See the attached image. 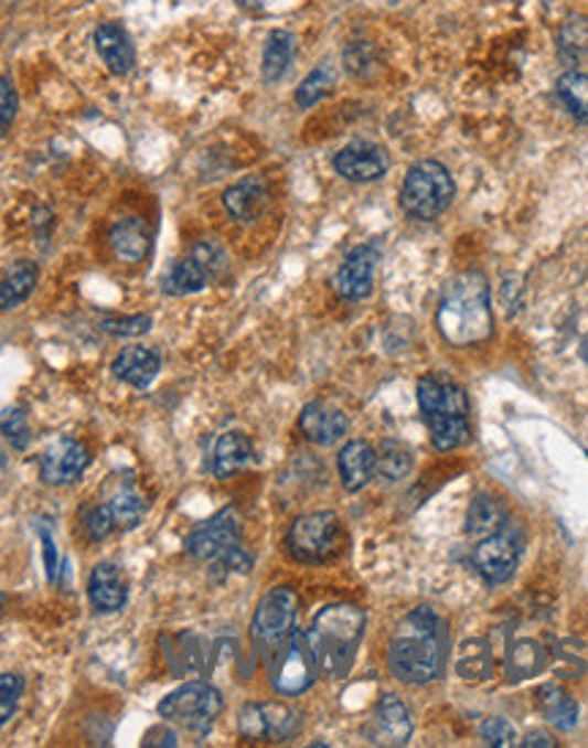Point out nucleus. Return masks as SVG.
Here are the masks:
<instances>
[{"instance_id": "1", "label": "nucleus", "mask_w": 588, "mask_h": 748, "mask_svg": "<svg viewBox=\"0 0 588 748\" xmlns=\"http://www.w3.org/2000/svg\"><path fill=\"white\" fill-rule=\"evenodd\" d=\"M387 664L398 681L423 686L441 675L445 667V631L428 607H417L395 629L387 648Z\"/></svg>"}, {"instance_id": "2", "label": "nucleus", "mask_w": 588, "mask_h": 748, "mask_svg": "<svg viewBox=\"0 0 588 748\" xmlns=\"http://www.w3.org/2000/svg\"><path fill=\"white\" fill-rule=\"evenodd\" d=\"M365 631V612L360 607L338 601L328 605L317 618L311 629L306 631V645L317 664L319 675L343 677L352 670L354 656H357L360 640Z\"/></svg>"}, {"instance_id": "3", "label": "nucleus", "mask_w": 588, "mask_h": 748, "mask_svg": "<svg viewBox=\"0 0 588 748\" xmlns=\"http://www.w3.org/2000/svg\"><path fill=\"white\" fill-rule=\"evenodd\" d=\"M439 330L452 346L482 343L493 330L491 306H488V284L480 273H461L447 286L439 306Z\"/></svg>"}, {"instance_id": "4", "label": "nucleus", "mask_w": 588, "mask_h": 748, "mask_svg": "<svg viewBox=\"0 0 588 748\" xmlns=\"http://www.w3.org/2000/svg\"><path fill=\"white\" fill-rule=\"evenodd\" d=\"M417 400L430 428V438L439 452L458 449L469 438V419H466V393L458 384L445 378H420Z\"/></svg>"}, {"instance_id": "5", "label": "nucleus", "mask_w": 588, "mask_h": 748, "mask_svg": "<svg viewBox=\"0 0 588 748\" xmlns=\"http://www.w3.org/2000/svg\"><path fill=\"white\" fill-rule=\"evenodd\" d=\"M456 196V183L445 163L417 161L406 172L404 189H400V207L406 215L417 221H434L450 207Z\"/></svg>"}, {"instance_id": "6", "label": "nucleus", "mask_w": 588, "mask_h": 748, "mask_svg": "<svg viewBox=\"0 0 588 748\" xmlns=\"http://www.w3.org/2000/svg\"><path fill=\"white\" fill-rule=\"evenodd\" d=\"M224 710V697L211 683L191 681L185 686L174 688L159 703V716L169 724H178L185 733L207 735L215 718Z\"/></svg>"}, {"instance_id": "7", "label": "nucleus", "mask_w": 588, "mask_h": 748, "mask_svg": "<svg viewBox=\"0 0 588 748\" xmlns=\"http://www.w3.org/2000/svg\"><path fill=\"white\" fill-rule=\"evenodd\" d=\"M265 664L267 675H270V686L281 697H297V694L308 692L319 675L317 664H313L311 653H308L306 634H300V631H292L278 645L267 648Z\"/></svg>"}, {"instance_id": "8", "label": "nucleus", "mask_w": 588, "mask_h": 748, "mask_svg": "<svg viewBox=\"0 0 588 748\" xmlns=\"http://www.w3.org/2000/svg\"><path fill=\"white\" fill-rule=\"evenodd\" d=\"M341 545L343 531L335 512L300 514L287 534V551L300 564H324L341 553Z\"/></svg>"}, {"instance_id": "9", "label": "nucleus", "mask_w": 588, "mask_h": 748, "mask_svg": "<svg viewBox=\"0 0 588 748\" xmlns=\"http://www.w3.org/2000/svg\"><path fill=\"white\" fill-rule=\"evenodd\" d=\"M297 607H300V599H297V594L287 586L272 588V591L261 596L252 623L254 642L261 651L278 645L284 637L292 634L297 621Z\"/></svg>"}, {"instance_id": "10", "label": "nucleus", "mask_w": 588, "mask_h": 748, "mask_svg": "<svg viewBox=\"0 0 588 748\" xmlns=\"http://www.w3.org/2000/svg\"><path fill=\"white\" fill-rule=\"evenodd\" d=\"M240 735L248 740H270L287 744L300 729V716L284 703H248L237 716Z\"/></svg>"}, {"instance_id": "11", "label": "nucleus", "mask_w": 588, "mask_h": 748, "mask_svg": "<svg viewBox=\"0 0 588 748\" xmlns=\"http://www.w3.org/2000/svg\"><path fill=\"white\" fill-rule=\"evenodd\" d=\"M90 466V452L85 444L77 438L61 436L44 449L42 460H39V471H42V482L52 484V488H63V484H74Z\"/></svg>"}, {"instance_id": "12", "label": "nucleus", "mask_w": 588, "mask_h": 748, "mask_svg": "<svg viewBox=\"0 0 588 748\" xmlns=\"http://www.w3.org/2000/svg\"><path fill=\"white\" fill-rule=\"evenodd\" d=\"M237 545H240V517H237L232 506L215 514L213 520L200 525L185 539V551L194 555L196 560H218L221 555L235 551Z\"/></svg>"}, {"instance_id": "13", "label": "nucleus", "mask_w": 588, "mask_h": 748, "mask_svg": "<svg viewBox=\"0 0 588 748\" xmlns=\"http://www.w3.org/2000/svg\"><path fill=\"white\" fill-rule=\"evenodd\" d=\"M363 733L374 746H406L411 738L409 708L395 694H384Z\"/></svg>"}, {"instance_id": "14", "label": "nucleus", "mask_w": 588, "mask_h": 748, "mask_svg": "<svg viewBox=\"0 0 588 748\" xmlns=\"http://www.w3.org/2000/svg\"><path fill=\"white\" fill-rule=\"evenodd\" d=\"M517 558H521V547H517V542L512 536L502 534V531L480 539V545L474 547V555H471L474 569L488 583H493V586H502V583L515 575Z\"/></svg>"}, {"instance_id": "15", "label": "nucleus", "mask_w": 588, "mask_h": 748, "mask_svg": "<svg viewBox=\"0 0 588 748\" xmlns=\"http://www.w3.org/2000/svg\"><path fill=\"white\" fill-rule=\"evenodd\" d=\"M378 254L371 245H357L335 273V289L343 300H365L374 291Z\"/></svg>"}, {"instance_id": "16", "label": "nucleus", "mask_w": 588, "mask_h": 748, "mask_svg": "<svg viewBox=\"0 0 588 748\" xmlns=\"http://www.w3.org/2000/svg\"><path fill=\"white\" fill-rule=\"evenodd\" d=\"M335 172L352 183H374L387 172L389 161L378 145L371 142H352L335 156Z\"/></svg>"}, {"instance_id": "17", "label": "nucleus", "mask_w": 588, "mask_h": 748, "mask_svg": "<svg viewBox=\"0 0 588 748\" xmlns=\"http://www.w3.org/2000/svg\"><path fill=\"white\" fill-rule=\"evenodd\" d=\"M93 44H96L98 57L104 66L115 74V77H126L137 66V52H133L131 36L120 22H104L93 33Z\"/></svg>"}, {"instance_id": "18", "label": "nucleus", "mask_w": 588, "mask_h": 748, "mask_svg": "<svg viewBox=\"0 0 588 748\" xmlns=\"http://www.w3.org/2000/svg\"><path fill=\"white\" fill-rule=\"evenodd\" d=\"M349 430L346 414L328 403H308L300 414V434L317 447H333Z\"/></svg>"}, {"instance_id": "19", "label": "nucleus", "mask_w": 588, "mask_h": 748, "mask_svg": "<svg viewBox=\"0 0 588 748\" xmlns=\"http://www.w3.org/2000/svg\"><path fill=\"white\" fill-rule=\"evenodd\" d=\"M224 207L240 224H254L267 207V183L259 174H246L224 191Z\"/></svg>"}, {"instance_id": "20", "label": "nucleus", "mask_w": 588, "mask_h": 748, "mask_svg": "<svg viewBox=\"0 0 588 748\" xmlns=\"http://www.w3.org/2000/svg\"><path fill=\"white\" fill-rule=\"evenodd\" d=\"M338 473H341V484L349 493L363 490L376 473V449L363 438L349 441L338 455Z\"/></svg>"}, {"instance_id": "21", "label": "nucleus", "mask_w": 588, "mask_h": 748, "mask_svg": "<svg viewBox=\"0 0 588 748\" xmlns=\"http://www.w3.org/2000/svg\"><path fill=\"white\" fill-rule=\"evenodd\" d=\"M87 596H90V605L96 607V612H118L126 607L128 588L120 577V569L109 560L96 564L90 571V580H87Z\"/></svg>"}, {"instance_id": "22", "label": "nucleus", "mask_w": 588, "mask_h": 748, "mask_svg": "<svg viewBox=\"0 0 588 748\" xmlns=\"http://www.w3.org/2000/svg\"><path fill=\"white\" fill-rule=\"evenodd\" d=\"M161 371V356L156 349H145V346H131L126 352H120L113 362V373L115 378L128 384V387L145 389L153 384V378L159 376Z\"/></svg>"}, {"instance_id": "23", "label": "nucleus", "mask_w": 588, "mask_h": 748, "mask_svg": "<svg viewBox=\"0 0 588 748\" xmlns=\"http://www.w3.org/2000/svg\"><path fill=\"white\" fill-rule=\"evenodd\" d=\"M109 245H113L115 256L126 265H137L148 256L150 250V232L145 221L139 218H120L109 232Z\"/></svg>"}, {"instance_id": "24", "label": "nucleus", "mask_w": 588, "mask_h": 748, "mask_svg": "<svg viewBox=\"0 0 588 748\" xmlns=\"http://www.w3.org/2000/svg\"><path fill=\"white\" fill-rule=\"evenodd\" d=\"M254 458V447L252 438L246 434H237V430H229L215 441V455H213V473L218 479L235 477L237 471L246 469Z\"/></svg>"}, {"instance_id": "25", "label": "nucleus", "mask_w": 588, "mask_h": 748, "mask_svg": "<svg viewBox=\"0 0 588 748\" xmlns=\"http://www.w3.org/2000/svg\"><path fill=\"white\" fill-rule=\"evenodd\" d=\"M39 280V267L33 261L20 259L0 278V311H14L33 295Z\"/></svg>"}, {"instance_id": "26", "label": "nucleus", "mask_w": 588, "mask_h": 748, "mask_svg": "<svg viewBox=\"0 0 588 748\" xmlns=\"http://www.w3.org/2000/svg\"><path fill=\"white\" fill-rule=\"evenodd\" d=\"M504 520L506 512L502 501L482 493L471 501L469 517H466V531H469V536H474V539H485V536L499 534V531L504 528Z\"/></svg>"}, {"instance_id": "27", "label": "nucleus", "mask_w": 588, "mask_h": 748, "mask_svg": "<svg viewBox=\"0 0 588 748\" xmlns=\"http://www.w3.org/2000/svg\"><path fill=\"white\" fill-rule=\"evenodd\" d=\"M211 280L213 278L207 276L205 267H202L200 261L189 254L185 259H180L178 265L167 273L164 280H161V284H164L161 289L172 297H185V295H196V291H202L207 284H211Z\"/></svg>"}, {"instance_id": "28", "label": "nucleus", "mask_w": 588, "mask_h": 748, "mask_svg": "<svg viewBox=\"0 0 588 748\" xmlns=\"http://www.w3.org/2000/svg\"><path fill=\"white\" fill-rule=\"evenodd\" d=\"M295 57V36L287 31H272L267 36L265 55H261V77L265 82H278L289 72Z\"/></svg>"}, {"instance_id": "29", "label": "nucleus", "mask_w": 588, "mask_h": 748, "mask_svg": "<svg viewBox=\"0 0 588 748\" xmlns=\"http://www.w3.org/2000/svg\"><path fill=\"white\" fill-rule=\"evenodd\" d=\"M539 705H543L547 722L556 729L569 733L578 724V703L556 683H547V686L539 688Z\"/></svg>"}, {"instance_id": "30", "label": "nucleus", "mask_w": 588, "mask_h": 748, "mask_svg": "<svg viewBox=\"0 0 588 748\" xmlns=\"http://www.w3.org/2000/svg\"><path fill=\"white\" fill-rule=\"evenodd\" d=\"M564 107L575 115L580 122H588V74L567 72L556 85Z\"/></svg>"}, {"instance_id": "31", "label": "nucleus", "mask_w": 588, "mask_h": 748, "mask_svg": "<svg viewBox=\"0 0 588 748\" xmlns=\"http://www.w3.org/2000/svg\"><path fill=\"white\" fill-rule=\"evenodd\" d=\"M376 471L387 482H398L411 471V452L398 441H384L376 452Z\"/></svg>"}, {"instance_id": "32", "label": "nucleus", "mask_w": 588, "mask_h": 748, "mask_svg": "<svg viewBox=\"0 0 588 748\" xmlns=\"http://www.w3.org/2000/svg\"><path fill=\"white\" fill-rule=\"evenodd\" d=\"M109 510H113L115 525L118 528H137L142 523L145 510H148V501L137 493V490H120L113 501H109Z\"/></svg>"}, {"instance_id": "33", "label": "nucleus", "mask_w": 588, "mask_h": 748, "mask_svg": "<svg viewBox=\"0 0 588 748\" xmlns=\"http://www.w3.org/2000/svg\"><path fill=\"white\" fill-rule=\"evenodd\" d=\"M558 50L567 61H578L580 55L588 52V20L584 17H569L564 22L562 33H558Z\"/></svg>"}, {"instance_id": "34", "label": "nucleus", "mask_w": 588, "mask_h": 748, "mask_svg": "<svg viewBox=\"0 0 588 748\" xmlns=\"http://www.w3.org/2000/svg\"><path fill=\"white\" fill-rule=\"evenodd\" d=\"M543 662H545L543 648H539L537 642L532 640L517 642L510 653V672L512 677H532L534 672L543 670Z\"/></svg>"}, {"instance_id": "35", "label": "nucleus", "mask_w": 588, "mask_h": 748, "mask_svg": "<svg viewBox=\"0 0 588 748\" xmlns=\"http://www.w3.org/2000/svg\"><path fill=\"white\" fill-rule=\"evenodd\" d=\"M150 327H153V319L148 313H137V316H104L101 319V332L115 338H139L148 335Z\"/></svg>"}, {"instance_id": "36", "label": "nucleus", "mask_w": 588, "mask_h": 748, "mask_svg": "<svg viewBox=\"0 0 588 748\" xmlns=\"http://www.w3.org/2000/svg\"><path fill=\"white\" fill-rule=\"evenodd\" d=\"M22 692H25V677L17 675V672H3L0 675V729L11 722V716L17 713Z\"/></svg>"}, {"instance_id": "37", "label": "nucleus", "mask_w": 588, "mask_h": 748, "mask_svg": "<svg viewBox=\"0 0 588 748\" xmlns=\"http://www.w3.org/2000/svg\"><path fill=\"white\" fill-rule=\"evenodd\" d=\"M191 256H194V259L205 267L207 276H211L213 280L224 276L226 267H229V256H226V250L221 248L215 239H202V243H196L194 248H191Z\"/></svg>"}, {"instance_id": "38", "label": "nucleus", "mask_w": 588, "mask_h": 748, "mask_svg": "<svg viewBox=\"0 0 588 748\" xmlns=\"http://www.w3.org/2000/svg\"><path fill=\"white\" fill-rule=\"evenodd\" d=\"M330 85H333V74H330L328 68H317V72L308 74V77L302 79V85L297 87L295 101L300 104L302 109L313 107V104H317L319 98H322L324 93H328Z\"/></svg>"}, {"instance_id": "39", "label": "nucleus", "mask_w": 588, "mask_h": 748, "mask_svg": "<svg viewBox=\"0 0 588 748\" xmlns=\"http://www.w3.org/2000/svg\"><path fill=\"white\" fill-rule=\"evenodd\" d=\"M0 434L9 438L17 449H25L31 444V428H28V417L22 408H9L0 417Z\"/></svg>"}, {"instance_id": "40", "label": "nucleus", "mask_w": 588, "mask_h": 748, "mask_svg": "<svg viewBox=\"0 0 588 748\" xmlns=\"http://www.w3.org/2000/svg\"><path fill=\"white\" fill-rule=\"evenodd\" d=\"M83 523H85L87 536H90L93 542H104L109 534H113L115 528H118V525H115V517H113V510H109V504L90 506V510L85 512Z\"/></svg>"}, {"instance_id": "41", "label": "nucleus", "mask_w": 588, "mask_h": 748, "mask_svg": "<svg viewBox=\"0 0 588 748\" xmlns=\"http://www.w3.org/2000/svg\"><path fill=\"white\" fill-rule=\"evenodd\" d=\"M480 733H482V740H485V746H491V748H510L517 744L515 729H512V724L502 716L488 718V722L482 724Z\"/></svg>"}, {"instance_id": "42", "label": "nucleus", "mask_w": 588, "mask_h": 748, "mask_svg": "<svg viewBox=\"0 0 588 748\" xmlns=\"http://www.w3.org/2000/svg\"><path fill=\"white\" fill-rule=\"evenodd\" d=\"M343 61H346V68L354 74V77H368L376 66L374 46L365 44V41H354V44L346 50V55H343Z\"/></svg>"}, {"instance_id": "43", "label": "nucleus", "mask_w": 588, "mask_h": 748, "mask_svg": "<svg viewBox=\"0 0 588 748\" xmlns=\"http://www.w3.org/2000/svg\"><path fill=\"white\" fill-rule=\"evenodd\" d=\"M17 109H20V98H17L14 85L9 77H0V137L11 131L17 120Z\"/></svg>"}, {"instance_id": "44", "label": "nucleus", "mask_w": 588, "mask_h": 748, "mask_svg": "<svg viewBox=\"0 0 588 748\" xmlns=\"http://www.w3.org/2000/svg\"><path fill=\"white\" fill-rule=\"evenodd\" d=\"M474 653H463L458 659V672L463 677H485L491 672V656H488V648L482 642H471Z\"/></svg>"}, {"instance_id": "45", "label": "nucleus", "mask_w": 588, "mask_h": 748, "mask_svg": "<svg viewBox=\"0 0 588 748\" xmlns=\"http://www.w3.org/2000/svg\"><path fill=\"white\" fill-rule=\"evenodd\" d=\"M39 539H42L44 547V566H46V580L55 583L57 580V566H61V558H57V547L55 539H52V531L46 525H39Z\"/></svg>"}, {"instance_id": "46", "label": "nucleus", "mask_w": 588, "mask_h": 748, "mask_svg": "<svg viewBox=\"0 0 588 748\" xmlns=\"http://www.w3.org/2000/svg\"><path fill=\"white\" fill-rule=\"evenodd\" d=\"M521 746H556V740L550 738V735L547 733H528L526 738L521 740Z\"/></svg>"}, {"instance_id": "47", "label": "nucleus", "mask_w": 588, "mask_h": 748, "mask_svg": "<svg viewBox=\"0 0 588 748\" xmlns=\"http://www.w3.org/2000/svg\"><path fill=\"white\" fill-rule=\"evenodd\" d=\"M243 6H248V9H259L261 3H265V0H240Z\"/></svg>"}, {"instance_id": "48", "label": "nucleus", "mask_w": 588, "mask_h": 748, "mask_svg": "<svg viewBox=\"0 0 588 748\" xmlns=\"http://www.w3.org/2000/svg\"><path fill=\"white\" fill-rule=\"evenodd\" d=\"M3 601H6V596H3V594H0V610H3Z\"/></svg>"}]
</instances>
